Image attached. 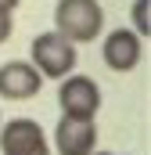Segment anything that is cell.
Listing matches in <instances>:
<instances>
[{"mask_svg":"<svg viewBox=\"0 0 151 155\" xmlns=\"http://www.w3.org/2000/svg\"><path fill=\"white\" fill-rule=\"evenodd\" d=\"M0 123H4V116H0Z\"/></svg>","mask_w":151,"mask_h":155,"instance_id":"7c38bea8","label":"cell"},{"mask_svg":"<svg viewBox=\"0 0 151 155\" xmlns=\"http://www.w3.org/2000/svg\"><path fill=\"white\" fill-rule=\"evenodd\" d=\"M58 108H61V116H72V119H94L101 112V87H97V79L83 76V72L61 76Z\"/></svg>","mask_w":151,"mask_h":155,"instance_id":"3957f363","label":"cell"},{"mask_svg":"<svg viewBox=\"0 0 151 155\" xmlns=\"http://www.w3.org/2000/svg\"><path fill=\"white\" fill-rule=\"evenodd\" d=\"M7 155H50V141L47 144H36V148H25V152H7Z\"/></svg>","mask_w":151,"mask_h":155,"instance_id":"9c48e42d","label":"cell"},{"mask_svg":"<svg viewBox=\"0 0 151 155\" xmlns=\"http://www.w3.org/2000/svg\"><path fill=\"white\" fill-rule=\"evenodd\" d=\"M90 155H112V152H97V148H94V152H90Z\"/></svg>","mask_w":151,"mask_h":155,"instance_id":"8fae6325","label":"cell"},{"mask_svg":"<svg viewBox=\"0 0 151 155\" xmlns=\"http://www.w3.org/2000/svg\"><path fill=\"white\" fill-rule=\"evenodd\" d=\"M18 4H22V0H0V7H4V11H14Z\"/></svg>","mask_w":151,"mask_h":155,"instance_id":"30bf717a","label":"cell"},{"mask_svg":"<svg viewBox=\"0 0 151 155\" xmlns=\"http://www.w3.org/2000/svg\"><path fill=\"white\" fill-rule=\"evenodd\" d=\"M140 54H144V40L133 29H112V33H104L101 58H104V65L112 72H133L140 65Z\"/></svg>","mask_w":151,"mask_h":155,"instance_id":"5b68a950","label":"cell"},{"mask_svg":"<svg viewBox=\"0 0 151 155\" xmlns=\"http://www.w3.org/2000/svg\"><path fill=\"white\" fill-rule=\"evenodd\" d=\"M29 61L36 65V72L43 79H61L76 72V61H79V51H76L72 40H65L58 29L54 33H40L29 43Z\"/></svg>","mask_w":151,"mask_h":155,"instance_id":"7a4b0ae2","label":"cell"},{"mask_svg":"<svg viewBox=\"0 0 151 155\" xmlns=\"http://www.w3.org/2000/svg\"><path fill=\"white\" fill-rule=\"evenodd\" d=\"M54 148H58V155H90L97 148V126H94V119L61 116L58 126H54Z\"/></svg>","mask_w":151,"mask_h":155,"instance_id":"8992f818","label":"cell"},{"mask_svg":"<svg viewBox=\"0 0 151 155\" xmlns=\"http://www.w3.org/2000/svg\"><path fill=\"white\" fill-rule=\"evenodd\" d=\"M11 33H14V18H11V11H4V7H0V43H7Z\"/></svg>","mask_w":151,"mask_h":155,"instance_id":"ba28073f","label":"cell"},{"mask_svg":"<svg viewBox=\"0 0 151 155\" xmlns=\"http://www.w3.org/2000/svg\"><path fill=\"white\" fill-rule=\"evenodd\" d=\"M54 29L65 40L79 43H94L104 33V7L101 0H58L54 4Z\"/></svg>","mask_w":151,"mask_h":155,"instance_id":"6da1fadb","label":"cell"},{"mask_svg":"<svg viewBox=\"0 0 151 155\" xmlns=\"http://www.w3.org/2000/svg\"><path fill=\"white\" fill-rule=\"evenodd\" d=\"M130 22H133V33L140 40L151 36V0H133L130 4Z\"/></svg>","mask_w":151,"mask_h":155,"instance_id":"52a82bcc","label":"cell"},{"mask_svg":"<svg viewBox=\"0 0 151 155\" xmlns=\"http://www.w3.org/2000/svg\"><path fill=\"white\" fill-rule=\"evenodd\" d=\"M43 90V76L36 72L33 61H4L0 65V97L4 101H29Z\"/></svg>","mask_w":151,"mask_h":155,"instance_id":"277c9868","label":"cell"}]
</instances>
